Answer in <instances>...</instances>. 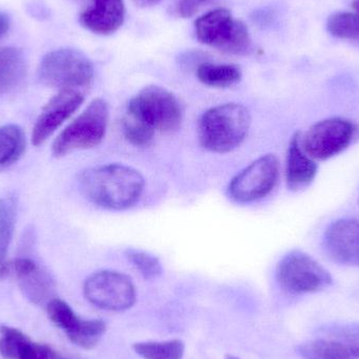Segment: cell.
I'll list each match as a JSON object with an SVG mask.
<instances>
[{
	"label": "cell",
	"instance_id": "obj_1",
	"mask_svg": "<svg viewBox=\"0 0 359 359\" xmlns=\"http://www.w3.org/2000/svg\"><path fill=\"white\" fill-rule=\"evenodd\" d=\"M83 196L107 210H126L142 196L145 179L139 170L124 164L111 163L88 168L78 178Z\"/></svg>",
	"mask_w": 359,
	"mask_h": 359
},
{
	"label": "cell",
	"instance_id": "obj_2",
	"mask_svg": "<svg viewBox=\"0 0 359 359\" xmlns=\"http://www.w3.org/2000/svg\"><path fill=\"white\" fill-rule=\"evenodd\" d=\"M250 126V111L244 105L240 103L217 105L201 116L198 140L211 153H230L244 142Z\"/></svg>",
	"mask_w": 359,
	"mask_h": 359
},
{
	"label": "cell",
	"instance_id": "obj_3",
	"mask_svg": "<svg viewBox=\"0 0 359 359\" xmlns=\"http://www.w3.org/2000/svg\"><path fill=\"white\" fill-rule=\"evenodd\" d=\"M37 76L40 83L48 88L82 92L94 81V65L76 48H58L42 58Z\"/></svg>",
	"mask_w": 359,
	"mask_h": 359
},
{
	"label": "cell",
	"instance_id": "obj_4",
	"mask_svg": "<svg viewBox=\"0 0 359 359\" xmlns=\"http://www.w3.org/2000/svg\"><path fill=\"white\" fill-rule=\"evenodd\" d=\"M126 114L155 134L176 132L183 119L178 98L158 86H145L135 95L128 102Z\"/></svg>",
	"mask_w": 359,
	"mask_h": 359
},
{
	"label": "cell",
	"instance_id": "obj_5",
	"mask_svg": "<svg viewBox=\"0 0 359 359\" xmlns=\"http://www.w3.org/2000/svg\"><path fill=\"white\" fill-rule=\"evenodd\" d=\"M109 109L107 101L93 100L86 109L55 139L54 157L61 158L75 151L94 149L104 140L109 126Z\"/></svg>",
	"mask_w": 359,
	"mask_h": 359
},
{
	"label": "cell",
	"instance_id": "obj_6",
	"mask_svg": "<svg viewBox=\"0 0 359 359\" xmlns=\"http://www.w3.org/2000/svg\"><path fill=\"white\" fill-rule=\"evenodd\" d=\"M194 31L201 43L228 54L246 55L252 46L247 25L226 8H215L198 17Z\"/></svg>",
	"mask_w": 359,
	"mask_h": 359
},
{
	"label": "cell",
	"instance_id": "obj_7",
	"mask_svg": "<svg viewBox=\"0 0 359 359\" xmlns=\"http://www.w3.org/2000/svg\"><path fill=\"white\" fill-rule=\"evenodd\" d=\"M276 276L280 288L290 294L316 293L332 284L331 274L299 250L290 251L278 262Z\"/></svg>",
	"mask_w": 359,
	"mask_h": 359
},
{
	"label": "cell",
	"instance_id": "obj_8",
	"mask_svg": "<svg viewBox=\"0 0 359 359\" xmlns=\"http://www.w3.org/2000/svg\"><path fill=\"white\" fill-rule=\"evenodd\" d=\"M355 134L356 126L350 120L328 118L316 122L304 134L301 133V145L312 159L324 161L347 149Z\"/></svg>",
	"mask_w": 359,
	"mask_h": 359
},
{
	"label": "cell",
	"instance_id": "obj_9",
	"mask_svg": "<svg viewBox=\"0 0 359 359\" xmlns=\"http://www.w3.org/2000/svg\"><path fill=\"white\" fill-rule=\"evenodd\" d=\"M83 293L90 304L109 311L130 309L137 299L133 280L114 270H101L90 274L84 282Z\"/></svg>",
	"mask_w": 359,
	"mask_h": 359
},
{
	"label": "cell",
	"instance_id": "obj_10",
	"mask_svg": "<svg viewBox=\"0 0 359 359\" xmlns=\"http://www.w3.org/2000/svg\"><path fill=\"white\" fill-rule=\"evenodd\" d=\"M280 175L278 159L272 154L262 156L232 178L228 194L234 202L248 204L267 196Z\"/></svg>",
	"mask_w": 359,
	"mask_h": 359
},
{
	"label": "cell",
	"instance_id": "obj_11",
	"mask_svg": "<svg viewBox=\"0 0 359 359\" xmlns=\"http://www.w3.org/2000/svg\"><path fill=\"white\" fill-rule=\"evenodd\" d=\"M83 93L79 90H59L58 94L48 100L41 109L34 124L32 143L38 147L43 144L67 120H69L81 107Z\"/></svg>",
	"mask_w": 359,
	"mask_h": 359
},
{
	"label": "cell",
	"instance_id": "obj_12",
	"mask_svg": "<svg viewBox=\"0 0 359 359\" xmlns=\"http://www.w3.org/2000/svg\"><path fill=\"white\" fill-rule=\"evenodd\" d=\"M323 245L332 261L359 268V222L356 219L333 222L325 231Z\"/></svg>",
	"mask_w": 359,
	"mask_h": 359
},
{
	"label": "cell",
	"instance_id": "obj_13",
	"mask_svg": "<svg viewBox=\"0 0 359 359\" xmlns=\"http://www.w3.org/2000/svg\"><path fill=\"white\" fill-rule=\"evenodd\" d=\"M12 271L16 276L23 294L32 303L42 305L54 299V280L34 259L29 257L15 259L12 262Z\"/></svg>",
	"mask_w": 359,
	"mask_h": 359
},
{
	"label": "cell",
	"instance_id": "obj_14",
	"mask_svg": "<svg viewBox=\"0 0 359 359\" xmlns=\"http://www.w3.org/2000/svg\"><path fill=\"white\" fill-rule=\"evenodd\" d=\"M126 19L123 0H93L92 6L80 14L84 29L97 35L107 36L117 32Z\"/></svg>",
	"mask_w": 359,
	"mask_h": 359
},
{
	"label": "cell",
	"instance_id": "obj_15",
	"mask_svg": "<svg viewBox=\"0 0 359 359\" xmlns=\"http://www.w3.org/2000/svg\"><path fill=\"white\" fill-rule=\"evenodd\" d=\"M285 175L287 187L292 191L305 189L318 175V164L302 147L299 132L293 135L289 143Z\"/></svg>",
	"mask_w": 359,
	"mask_h": 359
},
{
	"label": "cell",
	"instance_id": "obj_16",
	"mask_svg": "<svg viewBox=\"0 0 359 359\" xmlns=\"http://www.w3.org/2000/svg\"><path fill=\"white\" fill-rule=\"evenodd\" d=\"M299 353L304 359H359V333L308 341Z\"/></svg>",
	"mask_w": 359,
	"mask_h": 359
},
{
	"label": "cell",
	"instance_id": "obj_17",
	"mask_svg": "<svg viewBox=\"0 0 359 359\" xmlns=\"http://www.w3.org/2000/svg\"><path fill=\"white\" fill-rule=\"evenodd\" d=\"M27 74V60L20 48H0V95L10 94L20 88Z\"/></svg>",
	"mask_w": 359,
	"mask_h": 359
},
{
	"label": "cell",
	"instance_id": "obj_18",
	"mask_svg": "<svg viewBox=\"0 0 359 359\" xmlns=\"http://www.w3.org/2000/svg\"><path fill=\"white\" fill-rule=\"evenodd\" d=\"M17 204L13 196L0 198V280L12 271V262L8 261V248L14 236Z\"/></svg>",
	"mask_w": 359,
	"mask_h": 359
},
{
	"label": "cell",
	"instance_id": "obj_19",
	"mask_svg": "<svg viewBox=\"0 0 359 359\" xmlns=\"http://www.w3.org/2000/svg\"><path fill=\"white\" fill-rule=\"evenodd\" d=\"M198 81L215 88H227L236 86L242 80L243 73L238 65L201 63L196 69Z\"/></svg>",
	"mask_w": 359,
	"mask_h": 359
},
{
	"label": "cell",
	"instance_id": "obj_20",
	"mask_svg": "<svg viewBox=\"0 0 359 359\" xmlns=\"http://www.w3.org/2000/svg\"><path fill=\"white\" fill-rule=\"evenodd\" d=\"M25 135L16 124L0 128V168L12 165L25 151Z\"/></svg>",
	"mask_w": 359,
	"mask_h": 359
},
{
	"label": "cell",
	"instance_id": "obj_21",
	"mask_svg": "<svg viewBox=\"0 0 359 359\" xmlns=\"http://www.w3.org/2000/svg\"><path fill=\"white\" fill-rule=\"evenodd\" d=\"M133 348L144 359H182L185 351V346L180 339L137 343Z\"/></svg>",
	"mask_w": 359,
	"mask_h": 359
},
{
	"label": "cell",
	"instance_id": "obj_22",
	"mask_svg": "<svg viewBox=\"0 0 359 359\" xmlns=\"http://www.w3.org/2000/svg\"><path fill=\"white\" fill-rule=\"evenodd\" d=\"M107 331V325L99 320H81L77 326L67 333L72 343L83 349H93L98 345Z\"/></svg>",
	"mask_w": 359,
	"mask_h": 359
},
{
	"label": "cell",
	"instance_id": "obj_23",
	"mask_svg": "<svg viewBox=\"0 0 359 359\" xmlns=\"http://www.w3.org/2000/svg\"><path fill=\"white\" fill-rule=\"evenodd\" d=\"M327 29L331 35L339 39L359 43V15L352 13H335L329 17Z\"/></svg>",
	"mask_w": 359,
	"mask_h": 359
},
{
	"label": "cell",
	"instance_id": "obj_24",
	"mask_svg": "<svg viewBox=\"0 0 359 359\" xmlns=\"http://www.w3.org/2000/svg\"><path fill=\"white\" fill-rule=\"evenodd\" d=\"M31 339L18 329L0 326V355L4 359H19Z\"/></svg>",
	"mask_w": 359,
	"mask_h": 359
},
{
	"label": "cell",
	"instance_id": "obj_25",
	"mask_svg": "<svg viewBox=\"0 0 359 359\" xmlns=\"http://www.w3.org/2000/svg\"><path fill=\"white\" fill-rule=\"evenodd\" d=\"M126 255L132 265L138 270L139 273L147 280L159 278L163 272V267L159 259L147 251L128 248L126 249Z\"/></svg>",
	"mask_w": 359,
	"mask_h": 359
},
{
	"label": "cell",
	"instance_id": "obj_26",
	"mask_svg": "<svg viewBox=\"0 0 359 359\" xmlns=\"http://www.w3.org/2000/svg\"><path fill=\"white\" fill-rule=\"evenodd\" d=\"M46 312L53 324L65 331V334L73 330L80 320L69 304L60 299H50L46 304Z\"/></svg>",
	"mask_w": 359,
	"mask_h": 359
},
{
	"label": "cell",
	"instance_id": "obj_27",
	"mask_svg": "<svg viewBox=\"0 0 359 359\" xmlns=\"http://www.w3.org/2000/svg\"><path fill=\"white\" fill-rule=\"evenodd\" d=\"M122 132L126 141L136 147H147L154 142L156 134L128 115L122 120Z\"/></svg>",
	"mask_w": 359,
	"mask_h": 359
},
{
	"label": "cell",
	"instance_id": "obj_28",
	"mask_svg": "<svg viewBox=\"0 0 359 359\" xmlns=\"http://www.w3.org/2000/svg\"><path fill=\"white\" fill-rule=\"evenodd\" d=\"M217 0H177V14L182 18H190Z\"/></svg>",
	"mask_w": 359,
	"mask_h": 359
},
{
	"label": "cell",
	"instance_id": "obj_29",
	"mask_svg": "<svg viewBox=\"0 0 359 359\" xmlns=\"http://www.w3.org/2000/svg\"><path fill=\"white\" fill-rule=\"evenodd\" d=\"M10 29V18L8 15L0 13V38L6 35Z\"/></svg>",
	"mask_w": 359,
	"mask_h": 359
},
{
	"label": "cell",
	"instance_id": "obj_30",
	"mask_svg": "<svg viewBox=\"0 0 359 359\" xmlns=\"http://www.w3.org/2000/svg\"><path fill=\"white\" fill-rule=\"evenodd\" d=\"M161 0H133L135 6L139 8H151V6H157Z\"/></svg>",
	"mask_w": 359,
	"mask_h": 359
},
{
	"label": "cell",
	"instance_id": "obj_31",
	"mask_svg": "<svg viewBox=\"0 0 359 359\" xmlns=\"http://www.w3.org/2000/svg\"><path fill=\"white\" fill-rule=\"evenodd\" d=\"M353 8H355L356 12L359 15V0H354Z\"/></svg>",
	"mask_w": 359,
	"mask_h": 359
},
{
	"label": "cell",
	"instance_id": "obj_32",
	"mask_svg": "<svg viewBox=\"0 0 359 359\" xmlns=\"http://www.w3.org/2000/svg\"><path fill=\"white\" fill-rule=\"evenodd\" d=\"M226 359H240V358H236V356L227 355V356H226Z\"/></svg>",
	"mask_w": 359,
	"mask_h": 359
},
{
	"label": "cell",
	"instance_id": "obj_33",
	"mask_svg": "<svg viewBox=\"0 0 359 359\" xmlns=\"http://www.w3.org/2000/svg\"><path fill=\"white\" fill-rule=\"evenodd\" d=\"M59 359H69V358H62V356H59Z\"/></svg>",
	"mask_w": 359,
	"mask_h": 359
}]
</instances>
